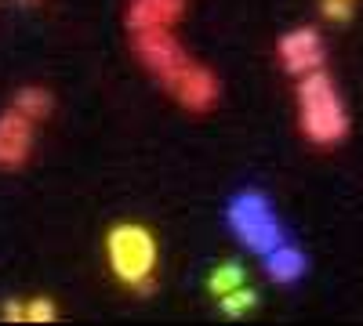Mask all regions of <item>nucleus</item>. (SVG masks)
Returning a JSON list of instances; mask_svg holds the SVG:
<instances>
[{"label": "nucleus", "instance_id": "obj_10", "mask_svg": "<svg viewBox=\"0 0 363 326\" xmlns=\"http://www.w3.org/2000/svg\"><path fill=\"white\" fill-rule=\"evenodd\" d=\"M236 286H244V269H240L236 261H222L218 269H211L207 290L215 293V298H225V293H233Z\"/></svg>", "mask_w": 363, "mask_h": 326}, {"label": "nucleus", "instance_id": "obj_2", "mask_svg": "<svg viewBox=\"0 0 363 326\" xmlns=\"http://www.w3.org/2000/svg\"><path fill=\"white\" fill-rule=\"evenodd\" d=\"M298 127L320 149H335L349 138L352 131L349 109L327 69H316L298 80Z\"/></svg>", "mask_w": 363, "mask_h": 326}, {"label": "nucleus", "instance_id": "obj_3", "mask_svg": "<svg viewBox=\"0 0 363 326\" xmlns=\"http://www.w3.org/2000/svg\"><path fill=\"white\" fill-rule=\"evenodd\" d=\"M106 261L116 283H124L138 293L157 290V264H160V247L157 235L142 221H116L106 232Z\"/></svg>", "mask_w": 363, "mask_h": 326}, {"label": "nucleus", "instance_id": "obj_12", "mask_svg": "<svg viewBox=\"0 0 363 326\" xmlns=\"http://www.w3.org/2000/svg\"><path fill=\"white\" fill-rule=\"evenodd\" d=\"M26 322H58V305L51 298H26Z\"/></svg>", "mask_w": 363, "mask_h": 326}, {"label": "nucleus", "instance_id": "obj_5", "mask_svg": "<svg viewBox=\"0 0 363 326\" xmlns=\"http://www.w3.org/2000/svg\"><path fill=\"white\" fill-rule=\"evenodd\" d=\"M277 58H280V69L291 73L294 80L323 69V62H327L323 33H320V29H313V25L287 29V33L277 40Z\"/></svg>", "mask_w": 363, "mask_h": 326}, {"label": "nucleus", "instance_id": "obj_8", "mask_svg": "<svg viewBox=\"0 0 363 326\" xmlns=\"http://www.w3.org/2000/svg\"><path fill=\"white\" fill-rule=\"evenodd\" d=\"M262 264H265V276L272 283H280V286L298 283L301 276H306V269H309L306 254H301L298 247H291V243H277L269 254H262Z\"/></svg>", "mask_w": 363, "mask_h": 326}, {"label": "nucleus", "instance_id": "obj_4", "mask_svg": "<svg viewBox=\"0 0 363 326\" xmlns=\"http://www.w3.org/2000/svg\"><path fill=\"white\" fill-rule=\"evenodd\" d=\"M225 221L236 232V240L244 243L247 250H255V254H269L277 243H284L280 218H277V211H272L269 196L258 192V189L236 192L229 199V206H225Z\"/></svg>", "mask_w": 363, "mask_h": 326}, {"label": "nucleus", "instance_id": "obj_7", "mask_svg": "<svg viewBox=\"0 0 363 326\" xmlns=\"http://www.w3.org/2000/svg\"><path fill=\"white\" fill-rule=\"evenodd\" d=\"M189 0H128L124 25L131 33H149V29H174L186 15Z\"/></svg>", "mask_w": 363, "mask_h": 326}, {"label": "nucleus", "instance_id": "obj_13", "mask_svg": "<svg viewBox=\"0 0 363 326\" xmlns=\"http://www.w3.org/2000/svg\"><path fill=\"white\" fill-rule=\"evenodd\" d=\"M320 11L330 22H349L352 11H356V4H349V0H320Z\"/></svg>", "mask_w": 363, "mask_h": 326}, {"label": "nucleus", "instance_id": "obj_11", "mask_svg": "<svg viewBox=\"0 0 363 326\" xmlns=\"http://www.w3.org/2000/svg\"><path fill=\"white\" fill-rule=\"evenodd\" d=\"M218 308H222L229 319H244L247 312L258 308V293L244 283V286H236L233 293H225V298H218Z\"/></svg>", "mask_w": 363, "mask_h": 326}, {"label": "nucleus", "instance_id": "obj_1", "mask_svg": "<svg viewBox=\"0 0 363 326\" xmlns=\"http://www.w3.org/2000/svg\"><path fill=\"white\" fill-rule=\"evenodd\" d=\"M138 62L160 80L164 91L189 112H211L222 98V80L215 69L182 47V40L171 29H149V33H131Z\"/></svg>", "mask_w": 363, "mask_h": 326}, {"label": "nucleus", "instance_id": "obj_15", "mask_svg": "<svg viewBox=\"0 0 363 326\" xmlns=\"http://www.w3.org/2000/svg\"><path fill=\"white\" fill-rule=\"evenodd\" d=\"M349 4H356V0H349Z\"/></svg>", "mask_w": 363, "mask_h": 326}, {"label": "nucleus", "instance_id": "obj_6", "mask_svg": "<svg viewBox=\"0 0 363 326\" xmlns=\"http://www.w3.org/2000/svg\"><path fill=\"white\" fill-rule=\"evenodd\" d=\"M33 134H37V124L29 116H22L15 105L0 112V170H18L33 156Z\"/></svg>", "mask_w": 363, "mask_h": 326}, {"label": "nucleus", "instance_id": "obj_9", "mask_svg": "<svg viewBox=\"0 0 363 326\" xmlns=\"http://www.w3.org/2000/svg\"><path fill=\"white\" fill-rule=\"evenodd\" d=\"M11 105H15V109H18L22 116H29V120H33V124H44L48 116L55 112V95L48 91V87L26 83V87H18V91H15Z\"/></svg>", "mask_w": 363, "mask_h": 326}, {"label": "nucleus", "instance_id": "obj_14", "mask_svg": "<svg viewBox=\"0 0 363 326\" xmlns=\"http://www.w3.org/2000/svg\"><path fill=\"white\" fill-rule=\"evenodd\" d=\"M0 315H4L8 322H26V298H8L4 305H0Z\"/></svg>", "mask_w": 363, "mask_h": 326}]
</instances>
